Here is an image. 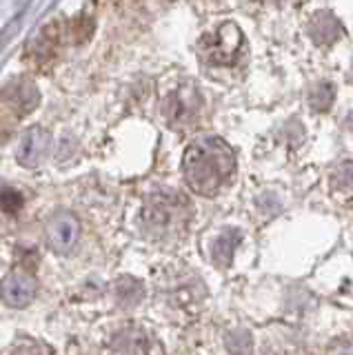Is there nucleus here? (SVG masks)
I'll return each mask as SVG.
<instances>
[{"label":"nucleus","instance_id":"obj_1","mask_svg":"<svg viewBox=\"0 0 353 355\" xmlns=\"http://www.w3.org/2000/svg\"><path fill=\"white\" fill-rule=\"evenodd\" d=\"M236 171V153L218 136H203L184 151L182 173L189 189L198 196L212 198Z\"/></svg>","mask_w":353,"mask_h":355},{"label":"nucleus","instance_id":"obj_2","mask_svg":"<svg viewBox=\"0 0 353 355\" xmlns=\"http://www.w3.org/2000/svg\"><path fill=\"white\" fill-rule=\"evenodd\" d=\"M191 218V205L175 191L151 193L140 211V227L151 240H171L187 229Z\"/></svg>","mask_w":353,"mask_h":355},{"label":"nucleus","instance_id":"obj_3","mask_svg":"<svg viewBox=\"0 0 353 355\" xmlns=\"http://www.w3.org/2000/svg\"><path fill=\"white\" fill-rule=\"evenodd\" d=\"M242 31L236 22H225L214 33L203 38L200 53L212 64H234L242 49Z\"/></svg>","mask_w":353,"mask_h":355},{"label":"nucleus","instance_id":"obj_4","mask_svg":"<svg viewBox=\"0 0 353 355\" xmlns=\"http://www.w3.org/2000/svg\"><path fill=\"white\" fill-rule=\"evenodd\" d=\"M162 111L171 127H178V129L189 127L203 111V98H200V92H198V87L187 83L178 89H173V92L164 98Z\"/></svg>","mask_w":353,"mask_h":355},{"label":"nucleus","instance_id":"obj_5","mask_svg":"<svg viewBox=\"0 0 353 355\" xmlns=\"http://www.w3.org/2000/svg\"><path fill=\"white\" fill-rule=\"evenodd\" d=\"M40 103L38 87L29 80V78H18L5 87V109L16 120L29 116Z\"/></svg>","mask_w":353,"mask_h":355},{"label":"nucleus","instance_id":"obj_6","mask_svg":"<svg viewBox=\"0 0 353 355\" xmlns=\"http://www.w3.org/2000/svg\"><path fill=\"white\" fill-rule=\"evenodd\" d=\"M80 238V222L71 214H58L47 225L49 247L56 253H69Z\"/></svg>","mask_w":353,"mask_h":355},{"label":"nucleus","instance_id":"obj_7","mask_svg":"<svg viewBox=\"0 0 353 355\" xmlns=\"http://www.w3.org/2000/svg\"><path fill=\"white\" fill-rule=\"evenodd\" d=\"M49 147H51L49 131H45L42 127H34L25 133L23 140H20L16 149V160L23 166H36L47 155Z\"/></svg>","mask_w":353,"mask_h":355},{"label":"nucleus","instance_id":"obj_8","mask_svg":"<svg viewBox=\"0 0 353 355\" xmlns=\"http://www.w3.org/2000/svg\"><path fill=\"white\" fill-rule=\"evenodd\" d=\"M36 295V282L34 277L27 273L14 271L5 277L3 282V300L14 309H23L27 306Z\"/></svg>","mask_w":353,"mask_h":355},{"label":"nucleus","instance_id":"obj_9","mask_svg":"<svg viewBox=\"0 0 353 355\" xmlns=\"http://www.w3.org/2000/svg\"><path fill=\"white\" fill-rule=\"evenodd\" d=\"M309 36L320 47H329L342 36V25L340 20L331 14V11H318V14L309 22Z\"/></svg>","mask_w":353,"mask_h":355},{"label":"nucleus","instance_id":"obj_10","mask_svg":"<svg viewBox=\"0 0 353 355\" xmlns=\"http://www.w3.org/2000/svg\"><path fill=\"white\" fill-rule=\"evenodd\" d=\"M60 42H62V31H60L58 22L47 25L38 33V38L31 42V58H34V62H38V64H47L49 60L56 58Z\"/></svg>","mask_w":353,"mask_h":355},{"label":"nucleus","instance_id":"obj_11","mask_svg":"<svg viewBox=\"0 0 353 355\" xmlns=\"http://www.w3.org/2000/svg\"><path fill=\"white\" fill-rule=\"evenodd\" d=\"M112 349L118 353H149L153 351L149 336L138 327H129L116 333L112 340Z\"/></svg>","mask_w":353,"mask_h":355},{"label":"nucleus","instance_id":"obj_12","mask_svg":"<svg viewBox=\"0 0 353 355\" xmlns=\"http://www.w3.org/2000/svg\"><path fill=\"white\" fill-rule=\"evenodd\" d=\"M240 240H242V236H240L238 229H227L214 240L212 260H214V264L218 266V269H227V266L231 264V260H234V251L238 249Z\"/></svg>","mask_w":353,"mask_h":355},{"label":"nucleus","instance_id":"obj_13","mask_svg":"<svg viewBox=\"0 0 353 355\" xmlns=\"http://www.w3.org/2000/svg\"><path fill=\"white\" fill-rule=\"evenodd\" d=\"M116 295L123 306H136L142 300V284L134 277H123L116 282Z\"/></svg>","mask_w":353,"mask_h":355},{"label":"nucleus","instance_id":"obj_14","mask_svg":"<svg viewBox=\"0 0 353 355\" xmlns=\"http://www.w3.org/2000/svg\"><path fill=\"white\" fill-rule=\"evenodd\" d=\"M336 100V87L331 83H318L311 94H309V105H311L313 111H327L331 109Z\"/></svg>","mask_w":353,"mask_h":355},{"label":"nucleus","instance_id":"obj_15","mask_svg":"<svg viewBox=\"0 0 353 355\" xmlns=\"http://www.w3.org/2000/svg\"><path fill=\"white\" fill-rule=\"evenodd\" d=\"M0 202H3V211L7 216H16L20 209H23V193L20 191H16V189H12L9 184H3V200H0Z\"/></svg>","mask_w":353,"mask_h":355},{"label":"nucleus","instance_id":"obj_16","mask_svg":"<svg viewBox=\"0 0 353 355\" xmlns=\"http://www.w3.org/2000/svg\"><path fill=\"white\" fill-rule=\"evenodd\" d=\"M334 187L336 189H353V162H342L334 171Z\"/></svg>","mask_w":353,"mask_h":355}]
</instances>
